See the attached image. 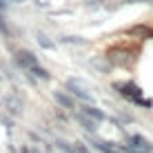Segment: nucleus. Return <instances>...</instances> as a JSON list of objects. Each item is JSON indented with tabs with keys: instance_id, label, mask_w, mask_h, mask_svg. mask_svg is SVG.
I'll use <instances>...</instances> for the list:
<instances>
[{
	"instance_id": "1",
	"label": "nucleus",
	"mask_w": 153,
	"mask_h": 153,
	"mask_svg": "<svg viewBox=\"0 0 153 153\" xmlns=\"http://www.w3.org/2000/svg\"><path fill=\"white\" fill-rule=\"evenodd\" d=\"M113 89H115V91H118L124 100L138 104V107H146V109L153 107V100H144V98H142V93H144V91H142L135 82H115Z\"/></svg>"
},
{
	"instance_id": "2",
	"label": "nucleus",
	"mask_w": 153,
	"mask_h": 153,
	"mask_svg": "<svg viewBox=\"0 0 153 153\" xmlns=\"http://www.w3.org/2000/svg\"><path fill=\"white\" fill-rule=\"evenodd\" d=\"M133 60H135L133 51H126L122 47H113L107 53V62H113V65H118V67H131Z\"/></svg>"
},
{
	"instance_id": "3",
	"label": "nucleus",
	"mask_w": 153,
	"mask_h": 153,
	"mask_svg": "<svg viewBox=\"0 0 153 153\" xmlns=\"http://www.w3.org/2000/svg\"><path fill=\"white\" fill-rule=\"evenodd\" d=\"M67 87L71 89V93L76 98H80V100H84V102H93V96H91V91L87 89V84H84L82 80H78V78H73V80H69L67 82Z\"/></svg>"
},
{
	"instance_id": "4",
	"label": "nucleus",
	"mask_w": 153,
	"mask_h": 153,
	"mask_svg": "<svg viewBox=\"0 0 153 153\" xmlns=\"http://www.w3.org/2000/svg\"><path fill=\"white\" fill-rule=\"evenodd\" d=\"M16 65L22 69H31L33 65H38V56H33L31 51H16Z\"/></svg>"
},
{
	"instance_id": "5",
	"label": "nucleus",
	"mask_w": 153,
	"mask_h": 153,
	"mask_svg": "<svg viewBox=\"0 0 153 153\" xmlns=\"http://www.w3.org/2000/svg\"><path fill=\"white\" fill-rule=\"evenodd\" d=\"M4 107H7V111L11 115H20L22 113V100L16 96H7L4 98Z\"/></svg>"
},
{
	"instance_id": "6",
	"label": "nucleus",
	"mask_w": 153,
	"mask_h": 153,
	"mask_svg": "<svg viewBox=\"0 0 153 153\" xmlns=\"http://www.w3.org/2000/svg\"><path fill=\"white\" fill-rule=\"evenodd\" d=\"M82 113L89 115V118H93L96 122H104V120H109L107 113H102L98 107H93V104H84V107H82Z\"/></svg>"
},
{
	"instance_id": "7",
	"label": "nucleus",
	"mask_w": 153,
	"mask_h": 153,
	"mask_svg": "<svg viewBox=\"0 0 153 153\" xmlns=\"http://www.w3.org/2000/svg\"><path fill=\"white\" fill-rule=\"evenodd\" d=\"M93 146L102 153H131V149H122L118 144H107V142H93Z\"/></svg>"
},
{
	"instance_id": "8",
	"label": "nucleus",
	"mask_w": 153,
	"mask_h": 153,
	"mask_svg": "<svg viewBox=\"0 0 153 153\" xmlns=\"http://www.w3.org/2000/svg\"><path fill=\"white\" fill-rule=\"evenodd\" d=\"M131 146H135V149H146V151H153V144L146 138H142V135H131L129 138Z\"/></svg>"
},
{
	"instance_id": "9",
	"label": "nucleus",
	"mask_w": 153,
	"mask_h": 153,
	"mask_svg": "<svg viewBox=\"0 0 153 153\" xmlns=\"http://www.w3.org/2000/svg\"><path fill=\"white\" fill-rule=\"evenodd\" d=\"M53 100H56V102H60L65 109H73V98L67 96L65 91H53Z\"/></svg>"
},
{
	"instance_id": "10",
	"label": "nucleus",
	"mask_w": 153,
	"mask_h": 153,
	"mask_svg": "<svg viewBox=\"0 0 153 153\" xmlns=\"http://www.w3.org/2000/svg\"><path fill=\"white\" fill-rule=\"evenodd\" d=\"M76 118L82 122V126H84L87 131H91V133H96V131H98V122H96L93 118H89V115H84V113H78Z\"/></svg>"
},
{
	"instance_id": "11",
	"label": "nucleus",
	"mask_w": 153,
	"mask_h": 153,
	"mask_svg": "<svg viewBox=\"0 0 153 153\" xmlns=\"http://www.w3.org/2000/svg\"><path fill=\"white\" fill-rule=\"evenodd\" d=\"M129 36H142V38H153V29H149V27H133V29H129Z\"/></svg>"
},
{
	"instance_id": "12",
	"label": "nucleus",
	"mask_w": 153,
	"mask_h": 153,
	"mask_svg": "<svg viewBox=\"0 0 153 153\" xmlns=\"http://www.w3.org/2000/svg\"><path fill=\"white\" fill-rule=\"evenodd\" d=\"M29 71L33 73L36 78H40V80H49V78H51V76H49V71H47V69H42L40 65H33V67H31Z\"/></svg>"
},
{
	"instance_id": "13",
	"label": "nucleus",
	"mask_w": 153,
	"mask_h": 153,
	"mask_svg": "<svg viewBox=\"0 0 153 153\" xmlns=\"http://www.w3.org/2000/svg\"><path fill=\"white\" fill-rule=\"evenodd\" d=\"M38 42H40L42 49H56V42H51L45 33H38Z\"/></svg>"
},
{
	"instance_id": "14",
	"label": "nucleus",
	"mask_w": 153,
	"mask_h": 153,
	"mask_svg": "<svg viewBox=\"0 0 153 153\" xmlns=\"http://www.w3.org/2000/svg\"><path fill=\"white\" fill-rule=\"evenodd\" d=\"M56 144H58V149H60L62 153H76V149H73V146H69L67 142H62V140H58Z\"/></svg>"
},
{
	"instance_id": "15",
	"label": "nucleus",
	"mask_w": 153,
	"mask_h": 153,
	"mask_svg": "<svg viewBox=\"0 0 153 153\" xmlns=\"http://www.w3.org/2000/svg\"><path fill=\"white\" fill-rule=\"evenodd\" d=\"M91 65H93V67H98V69L102 71V73H107V71H109V65H104L102 60H91Z\"/></svg>"
},
{
	"instance_id": "16",
	"label": "nucleus",
	"mask_w": 153,
	"mask_h": 153,
	"mask_svg": "<svg viewBox=\"0 0 153 153\" xmlns=\"http://www.w3.org/2000/svg\"><path fill=\"white\" fill-rule=\"evenodd\" d=\"M76 149H78L76 153H89V151H87V146H84L82 142H78V144H76Z\"/></svg>"
},
{
	"instance_id": "17",
	"label": "nucleus",
	"mask_w": 153,
	"mask_h": 153,
	"mask_svg": "<svg viewBox=\"0 0 153 153\" xmlns=\"http://www.w3.org/2000/svg\"><path fill=\"white\" fill-rule=\"evenodd\" d=\"M22 153H31V151H29V149H27V146H25V149H22Z\"/></svg>"
}]
</instances>
